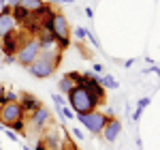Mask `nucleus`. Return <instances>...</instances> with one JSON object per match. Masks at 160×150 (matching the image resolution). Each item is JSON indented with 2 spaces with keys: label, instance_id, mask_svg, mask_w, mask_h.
<instances>
[{
  "label": "nucleus",
  "instance_id": "nucleus-9",
  "mask_svg": "<svg viewBox=\"0 0 160 150\" xmlns=\"http://www.w3.org/2000/svg\"><path fill=\"white\" fill-rule=\"evenodd\" d=\"M49 120H51V112L45 105H41L38 110H34V112L30 114V122H32V126H37V129H45Z\"/></svg>",
  "mask_w": 160,
  "mask_h": 150
},
{
  "label": "nucleus",
  "instance_id": "nucleus-4",
  "mask_svg": "<svg viewBox=\"0 0 160 150\" xmlns=\"http://www.w3.org/2000/svg\"><path fill=\"white\" fill-rule=\"evenodd\" d=\"M30 37H32V35H28L24 28H19V26H17L15 30H11L9 35H4V37H2V41H0L2 54H4V56H15V54L19 51V47H22Z\"/></svg>",
  "mask_w": 160,
  "mask_h": 150
},
{
  "label": "nucleus",
  "instance_id": "nucleus-5",
  "mask_svg": "<svg viewBox=\"0 0 160 150\" xmlns=\"http://www.w3.org/2000/svg\"><path fill=\"white\" fill-rule=\"evenodd\" d=\"M38 54H41V43H38L37 37H30L24 45L19 47V51L15 54V62L22 64V67H30V64L38 58Z\"/></svg>",
  "mask_w": 160,
  "mask_h": 150
},
{
  "label": "nucleus",
  "instance_id": "nucleus-18",
  "mask_svg": "<svg viewBox=\"0 0 160 150\" xmlns=\"http://www.w3.org/2000/svg\"><path fill=\"white\" fill-rule=\"evenodd\" d=\"M13 101H19V92L7 90V92H4V103H13Z\"/></svg>",
  "mask_w": 160,
  "mask_h": 150
},
{
  "label": "nucleus",
  "instance_id": "nucleus-37",
  "mask_svg": "<svg viewBox=\"0 0 160 150\" xmlns=\"http://www.w3.org/2000/svg\"><path fill=\"white\" fill-rule=\"evenodd\" d=\"M0 150H2V148H0Z\"/></svg>",
  "mask_w": 160,
  "mask_h": 150
},
{
  "label": "nucleus",
  "instance_id": "nucleus-16",
  "mask_svg": "<svg viewBox=\"0 0 160 150\" xmlns=\"http://www.w3.org/2000/svg\"><path fill=\"white\" fill-rule=\"evenodd\" d=\"M7 129H11V131H15L17 135H26V118H19V120H15V122H11V125L7 126Z\"/></svg>",
  "mask_w": 160,
  "mask_h": 150
},
{
  "label": "nucleus",
  "instance_id": "nucleus-3",
  "mask_svg": "<svg viewBox=\"0 0 160 150\" xmlns=\"http://www.w3.org/2000/svg\"><path fill=\"white\" fill-rule=\"evenodd\" d=\"M43 28L51 30V35H53V39H56V43H58V47H60L62 51L71 45V41H68V39H71V26H68L66 17H64L60 11L53 13V17H51Z\"/></svg>",
  "mask_w": 160,
  "mask_h": 150
},
{
  "label": "nucleus",
  "instance_id": "nucleus-35",
  "mask_svg": "<svg viewBox=\"0 0 160 150\" xmlns=\"http://www.w3.org/2000/svg\"><path fill=\"white\" fill-rule=\"evenodd\" d=\"M0 131H4V126H2V125H0Z\"/></svg>",
  "mask_w": 160,
  "mask_h": 150
},
{
  "label": "nucleus",
  "instance_id": "nucleus-33",
  "mask_svg": "<svg viewBox=\"0 0 160 150\" xmlns=\"http://www.w3.org/2000/svg\"><path fill=\"white\" fill-rule=\"evenodd\" d=\"M62 2H64V4H71V2H75V0H62Z\"/></svg>",
  "mask_w": 160,
  "mask_h": 150
},
{
  "label": "nucleus",
  "instance_id": "nucleus-23",
  "mask_svg": "<svg viewBox=\"0 0 160 150\" xmlns=\"http://www.w3.org/2000/svg\"><path fill=\"white\" fill-rule=\"evenodd\" d=\"M86 39H88V41H90V43H92V45H94V47H98V41L94 39V35H92L90 30H86Z\"/></svg>",
  "mask_w": 160,
  "mask_h": 150
},
{
  "label": "nucleus",
  "instance_id": "nucleus-19",
  "mask_svg": "<svg viewBox=\"0 0 160 150\" xmlns=\"http://www.w3.org/2000/svg\"><path fill=\"white\" fill-rule=\"evenodd\" d=\"M149 103H152V99H149V97H141V99L137 101V110H141V112H143Z\"/></svg>",
  "mask_w": 160,
  "mask_h": 150
},
{
  "label": "nucleus",
  "instance_id": "nucleus-22",
  "mask_svg": "<svg viewBox=\"0 0 160 150\" xmlns=\"http://www.w3.org/2000/svg\"><path fill=\"white\" fill-rule=\"evenodd\" d=\"M75 39L83 41V39H86V28H75Z\"/></svg>",
  "mask_w": 160,
  "mask_h": 150
},
{
  "label": "nucleus",
  "instance_id": "nucleus-34",
  "mask_svg": "<svg viewBox=\"0 0 160 150\" xmlns=\"http://www.w3.org/2000/svg\"><path fill=\"white\" fill-rule=\"evenodd\" d=\"M0 4H7V0H0Z\"/></svg>",
  "mask_w": 160,
  "mask_h": 150
},
{
  "label": "nucleus",
  "instance_id": "nucleus-14",
  "mask_svg": "<svg viewBox=\"0 0 160 150\" xmlns=\"http://www.w3.org/2000/svg\"><path fill=\"white\" fill-rule=\"evenodd\" d=\"M58 88H60V92H64V97H66V94H68V92H71V90L75 88V82L71 79V77H68V73L60 77V82H58Z\"/></svg>",
  "mask_w": 160,
  "mask_h": 150
},
{
  "label": "nucleus",
  "instance_id": "nucleus-1",
  "mask_svg": "<svg viewBox=\"0 0 160 150\" xmlns=\"http://www.w3.org/2000/svg\"><path fill=\"white\" fill-rule=\"evenodd\" d=\"M66 103L71 105V110L75 112V116H86V114L98 110L100 103L96 97H92L83 86H75L68 94H66Z\"/></svg>",
  "mask_w": 160,
  "mask_h": 150
},
{
  "label": "nucleus",
  "instance_id": "nucleus-28",
  "mask_svg": "<svg viewBox=\"0 0 160 150\" xmlns=\"http://www.w3.org/2000/svg\"><path fill=\"white\" fill-rule=\"evenodd\" d=\"M137 62V58H130V60H126V62H124V67H126V69H128V67H132V64Z\"/></svg>",
  "mask_w": 160,
  "mask_h": 150
},
{
  "label": "nucleus",
  "instance_id": "nucleus-30",
  "mask_svg": "<svg viewBox=\"0 0 160 150\" xmlns=\"http://www.w3.org/2000/svg\"><path fill=\"white\" fill-rule=\"evenodd\" d=\"M37 150H47V148H45V144H43L41 139H38V142H37Z\"/></svg>",
  "mask_w": 160,
  "mask_h": 150
},
{
  "label": "nucleus",
  "instance_id": "nucleus-21",
  "mask_svg": "<svg viewBox=\"0 0 160 150\" xmlns=\"http://www.w3.org/2000/svg\"><path fill=\"white\" fill-rule=\"evenodd\" d=\"M53 103L62 107V105H66V97H62V94H53Z\"/></svg>",
  "mask_w": 160,
  "mask_h": 150
},
{
  "label": "nucleus",
  "instance_id": "nucleus-10",
  "mask_svg": "<svg viewBox=\"0 0 160 150\" xmlns=\"http://www.w3.org/2000/svg\"><path fill=\"white\" fill-rule=\"evenodd\" d=\"M19 105H22V110H24L26 116H30V114L34 112V110H38L43 103H41L34 94H30V92H22V94H19Z\"/></svg>",
  "mask_w": 160,
  "mask_h": 150
},
{
  "label": "nucleus",
  "instance_id": "nucleus-11",
  "mask_svg": "<svg viewBox=\"0 0 160 150\" xmlns=\"http://www.w3.org/2000/svg\"><path fill=\"white\" fill-rule=\"evenodd\" d=\"M15 28H17V24H15V19H13L11 15H2V13H0V37L9 35Z\"/></svg>",
  "mask_w": 160,
  "mask_h": 150
},
{
  "label": "nucleus",
  "instance_id": "nucleus-27",
  "mask_svg": "<svg viewBox=\"0 0 160 150\" xmlns=\"http://www.w3.org/2000/svg\"><path fill=\"white\" fill-rule=\"evenodd\" d=\"M141 110H135V114H132V120H135V122H139V118H141Z\"/></svg>",
  "mask_w": 160,
  "mask_h": 150
},
{
  "label": "nucleus",
  "instance_id": "nucleus-20",
  "mask_svg": "<svg viewBox=\"0 0 160 150\" xmlns=\"http://www.w3.org/2000/svg\"><path fill=\"white\" fill-rule=\"evenodd\" d=\"M4 133H7V137L11 139V142H19V135H17L15 131H11V129H7V126H4Z\"/></svg>",
  "mask_w": 160,
  "mask_h": 150
},
{
  "label": "nucleus",
  "instance_id": "nucleus-15",
  "mask_svg": "<svg viewBox=\"0 0 160 150\" xmlns=\"http://www.w3.org/2000/svg\"><path fill=\"white\" fill-rule=\"evenodd\" d=\"M45 2L43 0H19V7H24L28 13H37Z\"/></svg>",
  "mask_w": 160,
  "mask_h": 150
},
{
  "label": "nucleus",
  "instance_id": "nucleus-32",
  "mask_svg": "<svg viewBox=\"0 0 160 150\" xmlns=\"http://www.w3.org/2000/svg\"><path fill=\"white\" fill-rule=\"evenodd\" d=\"M4 62H7V64H13V62H15V56H7V60H4Z\"/></svg>",
  "mask_w": 160,
  "mask_h": 150
},
{
  "label": "nucleus",
  "instance_id": "nucleus-7",
  "mask_svg": "<svg viewBox=\"0 0 160 150\" xmlns=\"http://www.w3.org/2000/svg\"><path fill=\"white\" fill-rule=\"evenodd\" d=\"M19 118H26L24 110L19 105V101H13V103H4L0 107V125L2 126H9L11 122L19 120Z\"/></svg>",
  "mask_w": 160,
  "mask_h": 150
},
{
  "label": "nucleus",
  "instance_id": "nucleus-25",
  "mask_svg": "<svg viewBox=\"0 0 160 150\" xmlns=\"http://www.w3.org/2000/svg\"><path fill=\"white\" fill-rule=\"evenodd\" d=\"M4 92H7V88H4L2 84H0V107L4 105Z\"/></svg>",
  "mask_w": 160,
  "mask_h": 150
},
{
  "label": "nucleus",
  "instance_id": "nucleus-6",
  "mask_svg": "<svg viewBox=\"0 0 160 150\" xmlns=\"http://www.w3.org/2000/svg\"><path fill=\"white\" fill-rule=\"evenodd\" d=\"M109 116H113V114L111 112L102 114V112H98V110H94V112L86 114V116H77V118H79V122L83 126H88V131H90L92 135H100L102 129H105V125H107V120H109Z\"/></svg>",
  "mask_w": 160,
  "mask_h": 150
},
{
  "label": "nucleus",
  "instance_id": "nucleus-26",
  "mask_svg": "<svg viewBox=\"0 0 160 150\" xmlns=\"http://www.w3.org/2000/svg\"><path fill=\"white\" fill-rule=\"evenodd\" d=\"M73 135H75V137H77V139H83V131L75 126V129H73Z\"/></svg>",
  "mask_w": 160,
  "mask_h": 150
},
{
  "label": "nucleus",
  "instance_id": "nucleus-31",
  "mask_svg": "<svg viewBox=\"0 0 160 150\" xmlns=\"http://www.w3.org/2000/svg\"><path fill=\"white\" fill-rule=\"evenodd\" d=\"M7 4H9V7H17V4H19V0H7Z\"/></svg>",
  "mask_w": 160,
  "mask_h": 150
},
{
  "label": "nucleus",
  "instance_id": "nucleus-24",
  "mask_svg": "<svg viewBox=\"0 0 160 150\" xmlns=\"http://www.w3.org/2000/svg\"><path fill=\"white\" fill-rule=\"evenodd\" d=\"M92 71H94L96 75H100L102 71H105V67H102V64H98V62H94V64H92Z\"/></svg>",
  "mask_w": 160,
  "mask_h": 150
},
{
  "label": "nucleus",
  "instance_id": "nucleus-29",
  "mask_svg": "<svg viewBox=\"0 0 160 150\" xmlns=\"http://www.w3.org/2000/svg\"><path fill=\"white\" fill-rule=\"evenodd\" d=\"M86 15H88V19H92V17H94V11H92L90 7H86Z\"/></svg>",
  "mask_w": 160,
  "mask_h": 150
},
{
  "label": "nucleus",
  "instance_id": "nucleus-2",
  "mask_svg": "<svg viewBox=\"0 0 160 150\" xmlns=\"http://www.w3.org/2000/svg\"><path fill=\"white\" fill-rule=\"evenodd\" d=\"M62 62V50L60 51H41L38 58L28 69V73L32 77H38V79H45V77H51L56 73V69L60 67Z\"/></svg>",
  "mask_w": 160,
  "mask_h": 150
},
{
  "label": "nucleus",
  "instance_id": "nucleus-13",
  "mask_svg": "<svg viewBox=\"0 0 160 150\" xmlns=\"http://www.w3.org/2000/svg\"><path fill=\"white\" fill-rule=\"evenodd\" d=\"M28 15H30V13L26 11L24 7H19V4H17V7H11V17L15 19V24H17V26L24 24L26 19H28Z\"/></svg>",
  "mask_w": 160,
  "mask_h": 150
},
{
  "label": "nucleus",
  "instance_id": "nucleus-36",
  "mask_svg": "<svg viewBox=\"0 0 160 150\" xmlns=\"http://www.w3.org/2000/svg\"><path fill=\"white\" fill-rule=\"evenodd\" d=\"M0 41H2V37H0Z\"/></svg>",
  "mask_w": 160,
  "mask_h": 150
},
{
  "label": "nucleus",
  "instance_id": "nucleus-12",
  "mask_svg": "<svg viewBox=\"0 0 160 150\" xmlns=\"http://www.w3.org/2000/svg\"><path fill=\"white\" fill-rule=\"evenodd\" d=\"M96 82H98L105 90H118V88H120L118 79H115V77H111V75H98V77H96Z\"/></svg>",
  "mask_w": 160,
  "mask_h": 150
},
{
  "label": "nucleus",
  "instance_id": "nucleus-8",
  "mask_svg": "<svg viewBox=\"0 0 160 150\" xmlns=\"http://www.w3.org/2000/svg\"><path fill=\"white\" fill-rule=\"evenodd\" d=\"M120 131H122V122L115 118V116H109V120H107V125H105V129H102V139L105 142H109V144H113L115 139H118V135H120Z\"/></svg>",
  "mask_w": 160,
  "mask_h": 150
},
{
  "label": "nucleus",
  "instance_id": "nucleus-17",
  "mask_svg": "<svg viewBox=\"0 0 160 150\" xmlns=\"http://www.w3.org/2000/svg\"><path fill=\"white\" fill-rule=\"evenodd\" d=\"M56 112L60 114V116H64L66 120H73V118H75V112L71 110V107H68V105H62V107H56Z\"/></svg>",
  "mask_w": 160,
  "mask_h": 150
}]
</instances>
